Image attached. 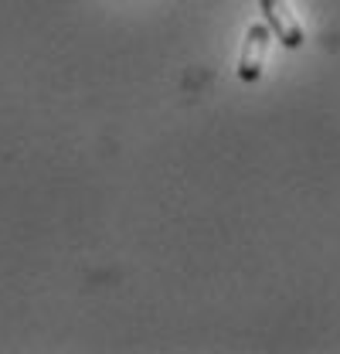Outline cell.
<instances>
[{
    "label": "cell",
    "mask_w": 340,
    "mask_h": 354,
    "mask_svg": "<svg viewBox=\"0 0 340 354\" xmlns=\"http://www.w3.org/2000/svg\"><path fill=\"white\" fill-rule=\"evenodd\" d=\"M258 3H262V14H265L269 31L286 44V48H303L306 35H303V28H299L293 7H290L286 0H258Z\"/></svg>",
    "instance_id": "cell-1"
},
{
    "label": "cell",
    "mask_w": 340,
    "mask_h": 354,
    "mask_svg": "<svg viewBox=\"0 0 340 354\" xmlns=\"http://www.w3.org/2000/svg\"><path fill=\"white\" fill-rule=\"evenodd\" d=\"M269 24H252L245 31L242 44V58H238V79L242 82H258L262 68H265V51H269Z\"/></svg>",
    "instance_id": "cell-2"
}]
</instances>
